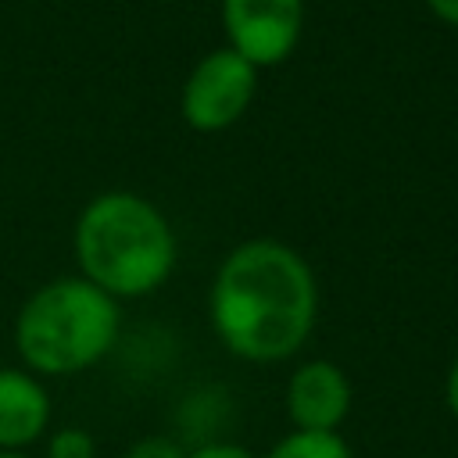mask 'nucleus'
Listing matches in <instances>:
<instances>
[{"label": "nucleus", "mask_w": 458, "mask_h": 458, "mask_svg": "<svg viewBox=\"0 0 458 458\" xmlns=\"http://www.w3.org/2000/svg\"><path fill=\"white\" fill-rule=\"evenodd\" d=\"M54 401L39 376L29 369L0 365V451L36 447L50 433Z\"/></svg>", "instance_id": "obj_7"}, {"label": "nucleus", "mask_w": 458, "mask_h": 458, "mask_svg": "<svg viewBox=\"0 0 458 458\" xmlns=\"http://www.w3.org/2000/svg\"><path fill=\"white\" fill-rule=\"evenodd\" d=\"M258 89V68L247 64L236 50L218 47L211 54H204L186 82H182V122L197 132H222L229 125H236Z\"/></svg>", "instance_id": "obj_4"}, {"label": "nucleus", "mask_w": 458, "mask_h": 458, "mask_svg": "<svg viewBox=\"0 0 458 458\" xmlns=\"http://www.w3.org/2000/svg\"><path fill=\"white\" fill-rule=\"evenodd\" d=\"M444 404H447L451 419L458 422V354L451 358V365H447V376H444Z\"/></svg>", "instance_id": "obj_12"}, {"label": "nucleus", "mask_w": 458, "mask_h": 458, "mask_svg": "<svg viewBox=\"0 0 458 458\" xmlns=\"http://www.w3.org/2000/svg\"><path fill=\"white\" fill-rule=\"evenodd\" d=\"M186 458H258V454L247 451L243 444H233V440H200L190 447Z\"/></svg>", "instance_id": "obj_11"}, {"label": "nucleus", "mask_w": 458, "mask_h": 458, "mask_svg": "<svg viewBox=\"0 0 458 458\" xmlns=\"http://www.w3.org/2000/svg\"><path fill=\"white\" fill-rule=\"evenodd\" d=\"M426 7L451 29H458V0H426Z\"/></svg>", "instance_id": "obj_13"}, {"label": "nucleus", "mask_w": 458, "mask_h": 458, "mask_svg": "<svg viewBox=\"0 0 458 458\" xmlns=\"http://www.w3.org/2000/svg\"><path fill=\"white\" fill-rule=\"evenodd\" d=\"M47 458H97V437L82 426H61L43 437Z\"/></svg>", "instance_id": "obj_9"}, {"label": "nucleus", "mask_w": 458, "mask_h": 458, "mask_svg": "<svg viewBox=\"0 0 458 458\" xmlns=\"http://www.w3.org/2000/svg\"><path fill=\"white\" fill-rule=\"evenodd\" d=\"M265 458H354L344 433H315V429H290L283 433Z\"/></svg>", "instance_id": "obj_8"}, {"label": "nucleus", "mask_w": 458, "mask_h": 458, "mask_svg": "<svg viewBox=\"0 0 458 458\" xmlns=\"http://www.w3.org/2000/svg\"><path fill=\"white\" fill-rule=\"evenodd\" d=\"M283 404H286L290 429L340 433V426L354 408V386L336 361L308 358L290 372Z\"/></svg>", "instance_id": "obj_6"}, {"label": "nucleus", "mask_w": 458, "mask_h": 458, "mask_svg": "<svg viewBox=\"0 0 458 458\" xmlns=\"http://www.w3.org/2000/svg\"><path fill=\"white\" fill-rule=\"evenodd\" d=\"M229 50L254 68L283 64L304 25V0H222Z\"/></svg>", "instance_id": "obj_5"}, {"label": "nucleus", "mask_w": 458, "mask_h": 458, "mask_svg": "<svg viewBox=\"0 0 458 458\" xmlns=\"http://www.w3.org/2000/svg\"><path fill=\"white\" fill-rule=\"evenodd\" d=\"M122 329L118 301L82 276H61L25 297L14 315V351L39 379L100 365Z\"/></svg>", "instance_id": "obj_3"}, {"label": "nucleus", "mask_w": 458, "mask_h": 458, "mask_svg": "<svg viewBox=\"0 0 458 458\" xmlns=\"http://www.w3.org/2000/svg\"><path fill=\"white\" fill-rule=\"evenodd\" d=\"M208 315L233 358L276 365L308 344L318 315V286L293 247L279 240H247L222 258Z\"/></svg>", "instance_id": "obj_1"}, {"label": "nucleus", "mask_w": 458, "mask_h": 458, "mask_svg": "<svg viewBox=\"0 0 458 458\" xmlns=\"http://www.w3.org/2000/svg\"><path fill=\"white\" fill-rule=\"evenodd\" d=\"M72 243L82 279L114 301L154 293L175 268V236L168 218L147 197L129 190L93 197L75 222Z\"/></svg>", "instance_id": "obj_2"}, {"label": "nucleus", "mask_w": 458, "mask_h": 458, "mask_svg": "<svg viewBox=\"0 0 458 458\" xmlns=\"http://www.w3.org/2000/svg\"><path fill=\"white\" fill-rule=\"evenodd\" d=\"M0 458H32V454H25V451H0Z\"/></svg>", "instance_id": "obj_14"}, {"label": "nucleus", "mask_w": 458, "mask_h": 458, "mask_svg": "<svg viewBox=\"0 0 458 458\" xmlns=\"http://www.w3.org/2000/svg\"><path fill=\"white\" fill-rule=\"evenodd\" d=\"M190 447L179 440V437H168V433H147L140 440H132L125 447L122 458H186Z\"/></svg>", "instance_id": "obj_10"}]
</instances>
